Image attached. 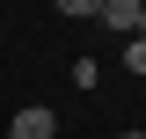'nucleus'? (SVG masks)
Returning a JSON list of instances; mask_svg holds the SVG:
<instances>
[{
	"mask_svg": "<svg viewBox=\"0 0 146 139\" xmlns=\"http://www.w3.org/2000/svg\"><path fill=\"white\" fill-rule=\"evenodd\" d=\"M7 139H58V117H51L44 103H29V110L7 117Z\"/></svg>",
	"mask_w": 146,
	"mask_h": 139,
	"instance_id": "obj_1",
	"label": "nucleus"
},
{
	"mask_svg": "<svg viewBox=\"0 0 146 139\" xmlns=\"http://www.w3.org/2000/svg\"><path fill=\"white\" fill-rule=\"evenodd\" d=\"M139 7H146V0H102V15H95V22L117 29V37H139Z\"/></svg>",
	"mask_w": 146,
	"mask_h": 139,
	"instance_id": "obj_2",
	"label": "nucleus"
},
{
	"mask_svg": "<svg viewBox=\"0 0 146 139\" xmlns=\"http://www.w3.org/2000/svg\"><path fill=\"white\" fill-rule=\"evenodd\" d=\"M51 7H58V15H73V22H95V15H102V0H51Z\"/></svg>",
	"mask_w": 146,
	"mask_h": 139,
	"instance_id": "obj_3",
	"label": "nucleus"
},
{
	"mask_svg": "<svg viewBox=\"0 0 146 139\" xmlns=\"http://www.w3.org/2000/svg\"><path fill=\"white\" fill-rule=\"evenodd\" d=\"M124 66H131V73H146V37H124Z\"/></svg>",
	"mask_w": 146,
	"mask_h": 139,
	"instance_id": "obj_4",
	"label": "nucleus"
},
{
	"mask_svg": "<svg viewBox=\"0 0 146 139\" xmlns=\"http://www.w3.org/2000/svg\"><path fill=\"white\" fill-rule=\"evenodd\" d=\"M117 139H146V132H117Z\"/></svg>",
	"mask_w": 146,
	"mask_h": 139,
	"instance_id": "obj_5",
	"label": "nucleus"
}]
</instances>
